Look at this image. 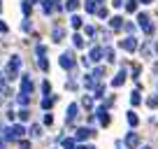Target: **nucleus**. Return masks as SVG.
Segmentation results:
<instances>
[{
  "label": "nucleus",
  "instance_id": "nucleus-10",
  "mask_svg": "<svg viewBox=\"0 0 158 149\" xmlns=\"http://www.w3.org/2000/svg\"><path fill=\"white\" fill-rule=\"evenodd\" d=\"M77 114H79V105H77V103H72V105L68 107V117H65V121H68V124H72Z\"/></svg>",
  "mask_w": 158,
  "mask_h": 149
},
{
  "label": "nucleus",
  "instance_id": "nucleus-24",
  "mask_svg": "<svg viewBox=\"0 0 158 149\" xmlns=\"http://www.w3.org/2000/svg\"><path fill=\"white\" fill-rule=\"evenodd\" d=\"M54 103H56V98H54V96H47V98L42 100V107H44V109H49Z\"/></svg>",
  "mask_w": 158,
  "mask_h": 149
},
{
  "label": "nucleus",
  "instance_id": "nucleus-23",
  "mask_svg": "<svg viewBox=\"0 0 158 149\" xmlns=\"http://www.w3.org/2000/svg\"><path fill=\"white\" fill-rule=\"evenodd\" d=\"M130 103H133V105H139V103H142V96H139V91H133V93H130Z\"/></svg>",
  "mask_w": 158,
  "mask_h": 149
},
{
  "label": "nucleus",
  "instance_id": "nucleus-19",
  "mask_svg": "<svg viewBox=\"0 0 158 149\" xmlns=\"http://www.w3.org/2000/svg\"><path fill=\"white\" fill-rule=\"evenodd\" d=\"M42 7H44V14L54 12V0H42Z\"/></svg>",
  "mask_w": 158,
  "mask_h": 149
},
{
  "label": "nucleus",
  "instance_id": "nucleus-25",
  "mask_svg": "<svg viewBox=\"0 0 158 149\" xmlns=\"http://www.w3.org/2000/svg\"><path fill=\"white\" fill-rule=\"evenodd\" d=\"M95 10H98V2H95V0H86V12H91V14H93Z\"/></svg>",
  "mask_w": 158,
  "mask_h": 149
},
{
  "label": "nucleus",
  "instance_id": "nucleus-44",
  "mask_svg": "<svg viewBox=\"0 0 158 149\" xmlns=\"http://www.w3.org/2000/svg\"><path fill=\"white\" fill-rule=\"evenodd\" d=\"M30 2H42V0H30Z\"/></svg>",
  "mask_w": 158,
  "mask_h": 149
},
{
  "label": "nucleus",
  "instance_id": "nucleus-6",
  "mask_svg": "<svg viewBox=\"0 0 158 149\" xmlns=\"http://www.w3.org/2000/svg\"><path fill=\"white\" fill-rule=\"evenodd\" d=\"M37 63H40V68L44 70V72L49 70V63H47V49H44L42 45L37 47Z\"/></svg>",
  "mask_w": 158,
  "mask_h": 149
},
{
  "label": "nucleus",
  "instance_id": "nucleus-8",
  "mask_svg": "<svg viewBox=\"0 0 158 149\" xmlns=\"http://www.w3.org/2000/svg\"><path fill=\"white\" fill-rule=\"evenodd\" d=\"M121 47H123L126 51H135V49H137V40H135L133 35H130V37H126V40H121Z\"/></svg>",
  "mask_w": 158,
  "mask_h": 149
},
{
  "label": "nucleus",
  "instance_id": "nucleus-16",
  "mask_svg": "<svg viewBox=\"0 0 158 149\" xmlns=\"http://www.w3.org/2000/svg\"><path fill=\"white\" fill-rule=\"evenodd\" d=\"M70 23H72V28H74V30H79V28H81V26H84V21H81V16L72 14V19H70Z\"/></svg>",
  "mask_w": 158,
  "mask_h": 149
},
{
  "label": "nucleus",
  "instance_id": "nucleus-15",
  "mask_svg": "<svg viewBox=\"0 0 158 149\" xmlns=\"http://www.w3.org/2000/svg\"><path fill=\"white\" fill-rule=\"evenodd\" d=\"M109 26H112L114 30L123 28V19H121V16H114V19H109Z\"/></svg>",
  "mask_w": 158,
  "mask_h": 149
},
{
  "label": "nucleus",
  "instance_id": "nucleus-33",
  "mask_svg": "<svg viewBox=\"0 0 158 149\" xmlns=\"http://www.w3.org/2000/svg\"><path fill=\"white\" fill-rule=\"evenodd\" d=\"M102 93H105V89H102V86H95V89H93V96H95V98H102Z\"/></svg>",
  "mask_w": 158,
  "mask_h": 149
},
{
  "label": "nucleus",
  "instance_id": "nucleus-22",
  "mask_svg": "<svg viewBox=\"0 0 158 149\" xmlns=\"http://www.w3.org/2000/svg\"><path fill=\"white\" fill-rule=\"evenodd\" d=\"M30 135H33V138H40V135H42V126L33 124V126H30Z\"/></svg>",
  "mask_w": 158,
  "mask_h": 149
},
{
  "label": "nucleus",
  "instance_id": "nucleus-28",
  "mask_svg": "<svg viewBox=\"0 0 158 149\" xmlns=\"http://www.w3.org/2000/svg\"><path fill=\"white\" fill-rule=\"evenodd\" d=\"M137 121H139L137 114H135V112H128V124H130V126H137Z\"/></svg>",
  "mask_w": 158,
  "mask_h": 149
},
{
  "label": "nucleus",
  "instance_id": "nucleus-32",
  "mask_svg": "<svg viewBox=\"0 0 158 149\" xmlns=\"http://www.w3.org/2000/svg\"><path fill=\"white\" fill-rule=\"evenodd\" d=\"M81 105H84L86 109H91V107H93V98H91V96H86V98L81 100Z\"/></svg>",
  "mask_w": 158,
  "mask_h": 149
},
{
  "label": "nucleus",
  "instance_id": "nucleus-20",
  "mask_svg": "<svg viewBox=\"0 0 158 149\" xmlns=\"http://www.w3.org/2000/svg\"><path fill=\"white\" fill-rule=\"evenodd\" d=\"M72 42H74V47H77V49H81V47H84V45H86V42H84V37H81V35H79V33H74V37H72Z\"/></svg>",
  "mask_w": 158,
  "mask_h": 149
},
{
  "label": "nucleus",
  "instance_id": "nucleus-48",
  "mask_svg": "<svg viewBox=\"0 0 158 149\" xmlns=\"http://www.w3.org/2000/svg\"><path fill=\"white\" fill-rule=\"evenodd\" d=\"M0 10H2V2H0Z\"/></svg>",
  "mask_w": 158,
  "mask_h": 149
},
{
  "label": "nucleus",
  "instance_id": "nucleus-5",
  "mask_svg": "<svg viewBox=\"0 0 158 149\" xmlns=\"http://www.w3.org/2000/svg\"><path fill=\"white\" fill-rule=\"evenodd\" d=\"M58 63H60V68L72 70V68H74V56H72V51H65V54H60Z\"/></svg>",
  "mask_w": 158,
  "mask_h": 149
},
{
  "label": "nucleus",
  "instance_id": "nucleus-14",
  "mask_svg": "<svg viewBox=\"0 0 158 149\" xmlns=\"http://www.w3.org/2000/svg\"><path fill=\"white\" fill-rule=\"evenodd\" d=\"M51 37H54V42H60V40H63V37H65V30H63V28H60V26H58V28H54V33H51Z\"/></svg>",
  "mask_w": 158,
  "mask_h": 149
},
{
  "label": "nucleus",
  "instance_id": "nucleus-7",
  "mask_svg": "<svg viewBox=\"0 0 158 149\" xmlns=\"http://www.w3.org/2000/svg\"><path fill=\"white\" fill-rule=\"evenodd\" d=\"M93 135H95V130H91V128H77V133H74V142L89 140V138H93Z\"/></svg>",
  "mask_w": 158,
  "mask_h": 149
},
{
  "label": "nucleus",
  "instance_id": "nucleus-31",
  "mask_svg": "<svg viewBox=\"0 0 158 149\" xmlns=\"http://www.w3.org/2000/svg\"><path fill=\"white\" fill-rule=\"evenodd\" d=\"M102 74H105V70H102V68H95L93 72H91V77H93V79H100Z\"/></svg>",
  "mask_w": 158,
  "mask_h": 149
},
{
  "label": "nucleus",
  "instance_id": "nucleus-18",
  "mask_svg": "<svg viewBox=\"0 0 158 149\" xmlns=\"http://www.w3.org/2000/svg\"><path fill=\"white\" fill-rule=\"evenodd\" d=\"M102 56H105V58L109 61V63H114V58H116V56H114V49H112V47H107V49H102Z\"/></svg>",
  "mask_w": 158,
  "mask_h": 149
},
{
  "label": "nucleus",
  "instance_id": "nucleus-36",
  "mask_svg": "<svg viewBox=\"0 0 158 149\" xmlns=\"http://www.w3.org/2000/svg\"><path fill=\"white\" fill-rule=\"evenodd\" d=\"M19 149H30V142L28 140H19Z\"/></svg>",
  "mask_w": 158,
  "mask_h": 149
},
{
  "label": "nucleus",
  "instance_id": "nucleus-45",
  "mask_svg": "<svg viewBox=\"0 0 158 149\" xmlns=\"http://www.w3.org/2000/svg\"><path fill=\"white\" fill-rule=\"evenodd\" d=\"M95 2H98V5H100V2H105V0H95Z\"/></svg>",
  "mask_w": 158,
  "mask_h": 149
},
{
  "label": "nucleus",
  "instance_id": "nucleus-11",
  "mask_svg": "<svg viewBox=\"0 0 158 149\" xmlns=\"http://www.w3.org/2000/svg\"><path fill=\"white\" fill-rule=\"evenodd\" d=\"M86 58H89L91 63H98V61L102 58V49H100V47H93V49H91V54L86 56Z\"/></svg>",
  "mask_w": 158,
  "mask_h": 149
},
{
  "label": "nucleus",
  "instance_id": "nucleus-42",
  "mask_svg": "<svg viewBox=\"0 0 158 149\" xmlns=\"http://www.w3.org/2000/svg\"><path fill=\"white\" fill-rule=\"evenodd\" d=\"M112 5L114 7H121V5H123V0H112Z\"/></svg>",
  "mask_w": 158,
  "mask_h": 149
},
{
  "label": "nucleus",
  "instance_id": "nucleus-4",
  "mask_svg": "<svg viewBox=\"0 0 158 149\" xmlns=\"http://www.w3.org/2000/svg\"><path fill=\"white\" fill-rule=\"evenodd\" d=\"M137 23H139V28H142L147 35H153V30H156V28H153V23H151V19H149V14H139L137 16Z\"/></svg>",
  "mask_w": 158,
  "mask_h": 149
},
{
  "label": "nucleus",
  "instance_id": "nucleus-26",
  "mask_svg": "<svg viewBox=\"0 0 158 149\" xmlns=\"http://www.w3.org/2000/svg\"><path fill=\"white\" fill-rule=\"evenodd\" d=\"M21 7H23V14L30 16V0H21Z\"/></svg>",
  "mask_w": 158,
  "mask_h": 149
},
{
  "label": "nucleus",
  "instance_id": "nucleus-37",
  "mask_svg": "<svg viewBox=\"0 0 158 149\" xmlns=\"http://www.w3.org/2000/svg\"><path fill=\"white\" fill-rule=\"evenodd\" d=\"M51 121H54V117H51V114H44V126H49Z\"/></svg>",
  "mask_w": 158,
  "mask_h": 149
},
{
  "label": "nucleus",
  "instance_id": "nucleus-43",
  "mask_svg": "<svg viewBox=\"0 0 158 149\" xmlns=\"http://www.w3.org/2000/svg\"><path fill=\"white\" fill-rule=\"evenodd\" d=\"M139 2H144V5H151V2H153V0H139Z\"/></svg>",
  "mask_w": 158,
  "mask_h": 149
},
{
  "label": "nucleus",
  "instance_id": "nucleus-40",
  "mask_svg": "<svg viewBox=\"0 0 158 149\" xmlns=\"http://www.w3.org/2000/svg\"><path fill=\"white\" fill-rule=\"evenodd\" d=\"M123 28L128 30V33H133V30H135V26H133V23H123Z\"/></svg>",
  "mask_w": 158,
  "mask_h": 149
},
{
  "label": "nucleus",
  "instance_id": "nucleus-3",
  "mask_svg": "<svg viewBox=\"0 0 158 149\" xmlns=\"http://www.w3.org/2000/svg\"><path fill=\"white\" fill-rule=\"evenodd\" d=\"M30 93H33V79L28 74H23L21 77V96L19 98H30Z\"/></svg>",
  "mask_w": 158,
  "mask_h": 149
},
{
  "label": "nucleus",
  "instance_id": "nucleus-21",
  "mask_svg": "<svg viewBox=\"0 0 158 149\" xmlns=\"http://www.w3.org/2000/svg\"><path fill=\"white\" fill-rule=\"evenodd\" d=\"M84 84H86V89H91V91H93L95 86H98V79H93V77H91V74H89V77H86V79H84Z\"/></svg>",
  "mask_w": 158,
  "mask_h": 149
},
{
  "label": "nucleus",
  "instance_id": "nucleus-13",
  "mask_svg": "<svg viewBox=\"0 0 158 149\" xmlns=\"http://www.w3.org/2000/svg\"><path fill=\"white\" fill-rule=\"evenodd\" d=\"M123 82H126V70H121V72H118L116 77L112 79V86H121Z\"/></svg>",
  "mask_w": 158,
  "mask_h": 149
},
{
  "label": "nucleus",
  "instance_id": "nucleus-27",
  "mask_svg": "<svg viewBox=\"0 0 158 149\" xmlns=\"http://www.w3.org/2000/svg\"><path fill=\"white\" fill-rule=\"evenodd\" d=\"M147 105H149V107H158V96H149Z\"/></svg>",
  "mask_w": 158,
  "mask_h": 149
},
{
  "label": "nucleus",
  "instance_id": "nucleus-35",
  "mask_svg": "<svg viewBox=\"0 0 158 149\" xmlns=\"http://www.w3.org/2000/svg\"><path fill=\"white\" fill-rule=\"evenodd\" d=\"M95 12H98V16H100V19H107V10H105V7H98Z\"/></svg>",
  "mask_w": 158,
  "mask_h": 149
},
{
  "label": "nucleus",
  "instance_id": "nucleus-17",
  "mask_svg": "<svg viewBox=\"0 0 158 149\" xmlns=\"http://www.w3.org/2000/svg\"><path fill=\"white\" fill-rule=\"evenodd\" d=\"M65 10L68 12H77L79 10V0H68V2H65Z\"/></svg>",
  "mask_w": 158,
  "mask_h": 149
},
{
  "label": "nucleus",
  "instance_id": "nucleus-30",
  "mask_svg": "<svg viewBox=\"0 0 158 149\" xmlns=\"http://www.w3.org/2000/svg\"><path fill=\"white\" fill-rule=\"evenodd\" d=\"M126 10H128V12H135V10H137V0H128V2H126Z\"/></svg>",
  "mask_w": 158,
  "mask_h": 149
},
{
  "label": "nucleus",
  "instance_id": "nucleus-1",
  "mask_svg": "<svg viewBox=\"0 0 158 149\" xmlns=\"http://www.w3.org/2000/svg\"><path fill=\"white\" fill-rule=\"evenodd\" d=\"M23 135H26V128H23V124H14V126H7L5 130H2V138L0 140H23Z\"/></svg>",
  "mask_w": 158,
  "mask_h": 149
},
{
  "label": "nucleus",
  "instance_id": "nucleus-34",
  "mask_svg": "<svg viewBox=\"0 0 158 149\" xmlns=\"http://www.w3.org/2000/svg\"><path fill=\"white\" fill-rule=\"evenodd\" d=\"M28 117H30V112H28V109L23 107V109H21V112H19V119H21V121H26V119H28Z\"/></svg>",
  "mask_w": 158,
  "mask_h": 149
},
{
  "label": "nucleus",
  "instance_id": "nucleus-47",
  "mask_svg": "<svg viewBox=\"0 0 158 149\" xmlns=\"http://www.w3.org/2000/svg\"><path fill=\"white\" fill-rule=\"evenodd\" d=\"M142 149H151V147H142Z\"/></svg>",
  "mask_w": 158,
  "mask_h": 149
},
{
  "label": "nucleus",
  "instance_id": "nucleus-29",
  "mask_svg": "<svg viewBox=\"0 0 158 149\" xmlns=\"http://www.w3.org/2000/svg\"><path fill=\"white\" fill-rule=\"evenodd\" d=\"M74 144H77V142H74V140H70V138L63 140V149H74Z\"/></svg>",
  "mask_w": 158,
  "mask_h": 149
},
{
  "label": "nucleus",
  "instance_id": "nucleus-38",
  "mask_svg": "<svg viewBox=\"0 0 158 149\" xmlns=\"http://www.w3.org/2000/svg\"><path fill=\"white\" fill-rule=\"evenodd\" d=\"M86 35H95V28H93V26H86Z\"/></svg>",
  "mask_w": 158,
  "mask_h": 149
},
{
  "label": "nucleus",
  "instance_id": "nucleus-39",
  "mask_svg": "<svg viewBox=\"0 0 158 149\" xmlns=\"http://www.w3.org/2000/svg\"><path fill=\"white\" fill-rule=\"evenodd\" d=\"M74 149H95V147H91V144H79L77 147V144H74Z\"/></svg>",
  "mask_w": 158,
  "mask_h": 149
},
{
  "label": "nucleus",
  "instance_id": "nucleus-12",
  "mask_svg": "<svg viewBox=\"0 0 158 149\" xmlns=\"http://www.w3.org/2000/svg\"><path fill=\"white\" fill-rule=\"evenodd\" d=\"M98 117H100V124H102V126H107V124H109V114H107V107H100V109H98Z\"/></svg>",
  "mask_w": 158,
  "mask_h": 149
},
{
  "label": "nucleus",
  "instance_id": "nucleus-46",
  "mask_svg": "<svg viewBox=\"0 0 158 149\" xmlns=\"http://www.w3.org/2000/svg\"><path fill=\"white\" fill-rule=\"evenodd\" d=\"M156 51H158V42H156Z\"/></svg>",
  "mask_w": 158,
  "mask_h": 149
},
{
  "label": "nucleus",
  "instance_id": "nucleus-9",
  "mask_svg": "<svg viewBox=\"0 0 158 149\" xmlns=\"http://www.w3.org/2000/svg\"><path fill=\"white\" fill-rule=\"evenodd\" d=\"M137 144H139V135L137 133H128L126 135V147L128 149H135Z\"/></svg>",
  "mask_w": 158,
  "mask_h": 149
},
{
  "label": "nucleus",
  "instance_id": "nucleus-2",
  "mask_svg": "<svg viewBox=\"0 0 158 149\" xmlns=\"http://www.w3.org/2000/svg\"><path fill=\"white\" fill-rule=\"evenodd\" d=\"M19 70H21V56H12L7 68H5V77L7 79H14V77H19Z\"/></svg>",
  "mask_w": 158,
  "mask_h": 149
},
{
  "label": "nucleus",
  "instance_id": "nucleus-41",
  "mask_svg": "<svg viewBox=\"0 0 158 149\" xmlns=\"http://www.w3.org/2000/svg\"><path fill=\"white\" fill-rule=\"evenodd\" d=\"M0 33H7V23L5 21H0Z\"/></svg>",
  "mask_w": 158,
  "mask_h": 149
}]
</instances>
